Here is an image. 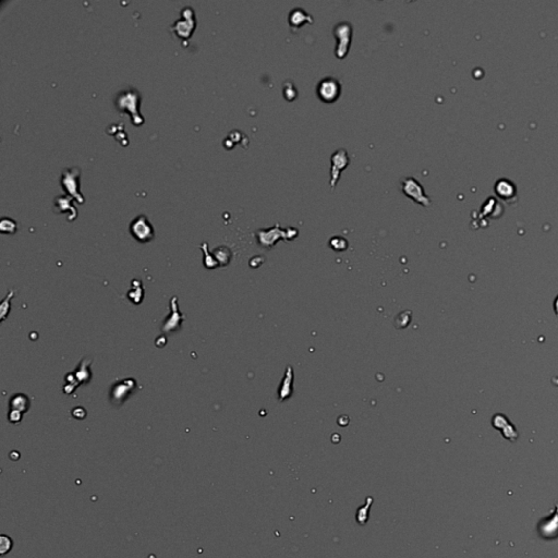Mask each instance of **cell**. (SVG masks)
Wrapping results in <instances>:
<instances>
[{
    "instance_id": "8",
    "label": "cell",
    "mask_w": 558,
    "mask_h": 558,
    "mask_svg": "<svg viewBox=\"0 0 558 558\" xmlns=\"http://www.w3.org/2000/svg\"><path fill=\"white\" fill-rule=\"evenodd\" d=\"M331 166L330 186H331V189H334V187L337 186V184H338L341 171L346 169L347 166L349 165L350 159H349L348 153H347L346 149L339 148L338 151H336L334 154H332L331 158Z\"/></svg>"
},
{
    "instance_id": "4",
    "label": "cell",
    "mask_w": 558,
    "mask_h": 558,
    "mask_svg": "<svg viewBox=\"0 0 558 558\" xmlns=\"http://www.w3.org/2000/svg\"><path fill=\"white\" fill-rule=\"evenodd\" d=\"M352 25L348 22H341L335 25L334 35L337 39V46L335 54L339 59L345 58L350 48L351 39H352Z\"/></svg>"
},
{
    "instance_id": "1",
    "label": "cell",
    "mask_w": 558,
    "mask_h": 558,
    "mask_svg": "<svg viewBox=\"0 0 558 558\" xmlns=\"http://www.w3.org/2000/svg\"><path fill=\"white\" fill-rule=\"evenodd\" d=\"M116 108L120 112H128L134 125H141L144 123L143 116L139 110L141 104V94L134 87H124L117 93L114 100Z\"/></svg>"
},
{
    "instance_id": "7",
    "label": "cell",
    "mask_w": 558,
    "mask_h": 558,
    "mask_svg": "<svg viewBox=\"0 0 558 558\" xmlns=\"http://www.w3.org/2000/svg\"><path fill=\"white\" fill-rule=\"evenodd\" d=\"M401 189L402 193L409 196L410 199L415 201L423 206L431 205V200L425 194L424 187L414 177H405L401 179Z\"/></svg>"
},
{
    "instance_id": "18",
    "label": "cell",
    "mask_w": 558,
    "mask_h": 558,
    "mask_svg": "<svg viewBox=\"0 0 558 558\" xmlns=\"http://www.w3.org/2000/svg\"><path fill=\"white\" fill-rule=\"evenodd\" d=\"M0 230L2 233H15L17 231V224L11 218L2 217L1 222H0Z\"/></svg>"
},
{
    "instance_id": "19",
    "label": "cell",
    "mask_w": 558,
    "mask_h": 558,
    "mask_svg": "<svg viewBox=\"0 0 558 558\" xmlns=\"http://www.w3.org/2000/svg\"><path fill=\"white\" fill-rule=\"evenodd\" d=\"M13 295H15V292H13L11 290V291L8 293L7 298L3 299V301L1 303V307H0V309H1V321L6 320L8 313H9V311H10V300L13 298Z\"/></svg>"
},
{
    "instance_id": "15",
    "label": "cell",
    "mask_w": 558,
    "mask_h": 558,
    "mask_svg": "<svg viewBox=\"0 0 558 558\" xmlns=\"http://www.w3.org/2000/svg\"><path fill=\"white\" fill-rule=\"evenodd\" d=\"M201 248H202V251L204 252L203 263H204L206 269H215V267H217V266L219 265V263L217 262V260L215 259V256L209 254V251H208V248H207V243L204 242L203 245L201 246Z\"/></svg>"
},
{
    "instance_id": "12",
    "label": "cell",
    "mask_w": 558,
    "mask_h": 558,
    "mask_svg": "<svg viewBox=\"0 0 558 558\" xmlns=\"http://www.w3.org/2000/svg\"><path fill=\"white\" fill-rule=\"evenodd\" d=\"M312 23L313 18L309 15L302 8H295L290 12L289 23L292 27H301L304 23Z\"/></svg>"
},
{
    "instance_id": "13",
    "label": "cell",
    "mask_w": 558,
    "mask_h": 558,
    "mask_svg": "<svg viewBox=\"0 0 558 558\" xmlns=\"http://www.w3.org/2000/svg\"><path fill=\"white\" fill-rule=\"evenodd\" d=\"M90 365H91V361H87L86 359H84L83 361H81V363H80L79 368L76 372L73 373L74 377H76L77 382L80 384L82 383H87L90 382V379L92 377V374L90 371Z\"/></svg>"
},
{
    "instance_id": "5",
    "label": "cell",
    "mask_w": 558,
    "mask_h": 558,
    "mask_svg": "<svg viewBox=\"0 0 558 558\" xmlns=\"http://www.w3.org/2000/svg\"><path fill=\"white\" fill-rule=\"evenodd\" d=\"M196 25L194 10L190 7H186L181 10V18L173 23L171 29L177 36L182 40H187L192 35Z\"/></svg>"
},
{
    "instance_id": "10",
    "label": "cell",
    "mask_w": 558,
    "mask_h": 558,
    "mask_svg": "<svg viewBox=\"0 0 558 558\" xmlns=\"http://www.w3.org/2000/svg\"><path fill=\"white\" fill-rule=\"evenodd\" d=\"M72 198L69 195H59L54 200V208L57 213L68 214V220L77 218V209L72 205Z\"/></svg>"
},
{
    "instance_id": "16",
    "label": "cell",
    "mask_w": 558,
    "mask_h": 558,
    "mask_svg": "<svg viewBox=\"0 0 558 558\" xmlns=\"http://www.w3.org/2000/svg\"><path fill=\"white\" fill-rule=\"evenodd\" d=\"M13 547V541L12 538L7 536V534H1L0 536V555L6 556L8 553H10Z\"/></svg>"
},
{
    "instance_id": "6",
    "label": "cell",
    "mask_w": 558,
    "mask_h": 558,
    "mask_svg": "<svg viewBox=\"0 0 558 558\" xmlns=\"http://www.w3.org/2000/svg\"><path fill=\"white\" fill-rule=\"evenodd\" d=\"M316 93L321 101L327 103V104H331V103H334L338 100V97L340 96L341 84L336 78H323L317 84Z\"/></svg>"
},
{
    "instance_id": "9",
    "label": "cell",
    "mask_w": 558,
    "mask_h": 558,
    "mask_svg": "<svg viewBox=\"0 0 558 558\" xmlns=\"http://www.w3.org/2000/svg\"><path fill=\"white\" fill-rule=\"evenodd\" d=\"M135 388H137V382L133 378H126L116 382L112 385L110 392L111 402L115 405H121L128 399Z\"/></svg>"
},
{
    "instance_id": "20",
    "label": "cell",
    "mask_w": 558,
    "mask_h": 558,
    "mask_svg": "<svg viewBox=\"0 0 558 558\" xmlns=\"http://www.w3.org/2000/svg\"><path fill=\"white\" fill-rule=\"evenodd\" d=\"M141 284H142V281L140 280V281H139V285L137 286V287H135V286L133 285V288H132V290H131L130 293H129V298H130L131 300H132V301H133L134 303H141V301H142V299H143V295H140V294L138 293L139 291H140V292L143 291V289L140 290V287H141V286H142Z\"/></svg>"
},
{
    "instance_id": "2",
    "label": "cell",
    "mask_w": 558,
    "mask_h": 558,
    "mask_svg": "<svg viewBox=\"0 0 558 558\" xmlns=\"http://www.w3.org/2000/svg\"><path fill=\"white\" fill-rule=\"evenodd\" d=\"M80 177H81V170L79 168H67L62 171L60 177V186L69 196H71L78 203L83 204L85 200L80 192Z\"/></svg>"
},
{
    "instance_id": "11",
    "label": "cell",
    "mask_w": 558,
    "mask_h": 558,
    "mask_svg": "<svg viewBox=\"0 0 558 558\" xmlns=\"http://www.w3.org/2000/svg\"><path fill=\"white\" fill-rule=\"evenodd\" d=\"M170 306H171V315L167 318V321L164 323V325L162 327V331L164 332H169V331H176L177 328H179L181 323L185 321L184 315L179 312L178 310V302H177V297H173L170 301Z\"/></svg>"
},
{
    "instance_id": "21",
    "label": "cell",
    "mask_w": 558,
    "mask_h": 558,
    "mask_svg": "<svg viewBox=\"0 0 558 558\" xmlns=\"http://www.w3.org/2000/svg\"><path fill=\"white\" fill-rule=\"evenodd\" d=\"M22 416H23L22 412L18 411V410H11L10 409V413H9V415H8V419H9V421L11 422V423L17 424V423H20V422L22 421Z\"/></svg>"
},
{
    "instance_id": "3",
    "label": "cell",
    "mask_w": 558,
    "mask_h": 558,
    "mask_svg": "<svg viewBox=\"0 0 558 558\" xmlns=\"http://www.w3.org/2000/svg\"><path fill=\"white\" fill-rule=\"evenodd\" d=\"M130 233L141 243L152 241L155 238L153 225L145 215H139L130 224Z\"/></svg>"
},
{
    "instance_id": "14",
    "label": "cell",
    "mask_w": 558,
    "mask_h": 558,
    "mask_svg": "<svg viewBox=\"0 0 558 558\" xmlns=\"http://www.w3.org/2000/svg\"><path fill=\"white\" fill-rule=\"evenodd\" d=\"M30 400L27 396L23 395V393H18V395L12 396L10 400V409L11 410H18L24 413L30 408Z\"/></svg>"
},
{
    "instance_id": "17",
    "label": "cell",
    "mask_w": 558,
    "mask_h": 558,
    "mask_svg": "<svg viewBox=\"0 0 558 558\" xmlns=\"http://www.w3.org/2000/svg\"><path fill=\"white\" fill-rule=\"evenodd\" d=\"M214 256L220 265H225L228 263L229 257H230V252H229L226 247H219L214 251Z\"/></svg>"
}]
</instances>
